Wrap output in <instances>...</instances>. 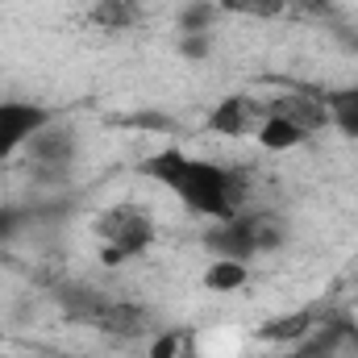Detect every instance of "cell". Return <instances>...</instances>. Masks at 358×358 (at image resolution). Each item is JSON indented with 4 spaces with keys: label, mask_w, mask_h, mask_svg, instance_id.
<instances>
[{
    "label": "cell",
    "mask_w": 358,
    "mask_h": 358,
    "mask_svg": "<svg viewBox=\"0 0 358 358\" xmlns=\"http://www.w3.org/2000/svg\"><path fill=\"white\" fill-rule=\"evenodd\" d=\"M25 155V167L34 171L38 179H63L76 163V134L67 125H46L29 138V146L21 150Z\"/></svg>",
    "instance_id": "4"
},
{
    "label": "cell",
    "mask_w": 358,
    "mask_h": 358,
    "mask_svg": "<svg viewBox=\"0 0 358 358\" xmlns=\"http://www.w3.org/2000/svg\"><path fill=\"white\" fill-rule=\"evenodd\" d=\"M267 113L283 117V121H292V125H296L304 138L329 125V108H325V96H308V92H287V96L271 100Z\"/></svg>",
    "instance_id": "7"
},
{
    "label": "cell",
    "mask_w": 358,
    "mask_h": 358,
    "mask_svg": "<svg viewBox=\"0 0 358 358\" xmlns=\"http://www.w3.org/2000/svg\"><path fill=\"white\" fill-rule=\"evenodd\" d=\"M92 229H96V242H100V259L113 263V267L125 263V259L146 255L155 246V234H159L155 217L142 204H129V200L100 208L96 221H92Z\"/></svg>",
    "instance_id": "2"
},
{
    "label": "cell",
    "mask_w": 358,
    "mask_h": 358,
    "mask_svg": "<svg viewBox=\"0 0 358 358\" xmlns=\"http://www.w3.org/2000/svg\"><path fill=\"white\" fill-rule=\"evenodd\" d=\"M263 117H267V104L263 100H255L246 92H234V96H225L208 113V129L221 134V138H255L259 125H263Z\"/></svg>",
    "instance_id": "6"
},
{
    "label": "cell",
    "mask_w": 358,
    "mask_h": 358,
    "mask_svg": "<svg viewBox=\"0 0 358 358\" xmlns=\"http://www.w3.org/2000/svg\"><path fill=\"white\" fill-rule=\"evenodd\" d=\"M313 308H300V313H292V317H275L267 325H259V338L263 342H279V346H300L308 334H313Z\"/></svg>",
    "instance_id": "9"
},
{
    "label": "cell",
    "mask_w": 358,
    "mask_h": 358,
    "mask_svg": "<svg viewBox=\"0 0 358 358\" xmlns=\"http://www.w3.org/2000/svg\"><path fill=\"white\" fill-rule=\"evenodd\" d=\"M146 358H208V355H204L196 329H163V334L150 338Z\"/></svg>",
    "instance_id": "8"
},
{
    "label": "cell",
    "mask_w": 358,
    "mask_h": 358,
    "mask_svg": "<svg viewBox=\"0 0 358 358\" xmlns=\"http://www.w3.org/2000/svg\"><path fill=\"white\" fill-rule=\"evenodd\" d=\"M100 325L113 329V334H142L146 329V313L134 308V304H113V308H104Z\"/></svg>",
    "instance_id": "14"
},
{
    "label": "cell",
    "mask_w": 358,
    "mask_h": 358,
    "mask_svg": "<svg viewBox=\"0 0 358 358\" xmlns=\"http://www.w3.org/2000/svg\"><path fill=\"white\" fill-rule=\"evenodd\" d=\"M142 171L163 183L171 196H179L192 213L200 217H213V221H229L234 213H242V196H246V183L225 171L221 163H208V159H196L179 146H167L159 155H150L142 163Z\"/></svg>",
    "instance_id": "1"
},
{
    "label": "cell",
    "mask_w": 358,
    "mask_h": 358,
    "mask_svg": "<svg viewBox=\"0 0 358 358\" xmlns=\"http://www.w3.org/2000/svg\"><path fill=\"white\" fill-rule=\"evenodd\" d=\"M325 108H329V125L346 138H358V84L350 88H338L325 96Z\"/></svg>",
    "instance_id": "11"
},
{
    "label": "cell",
    "mask_w": 358,
    "mask_h": 358,
    "mask_svg": "<svg viewBox=\"0 0 358 358\" xmlns=\"http://www.w3.org/2000/svg\"><path fill=\"white\" fill-rule=\"evenodd\" d=\"M213 21V8L208 4H196V8H187V17H183V29H204Z\"/></svg>",
    "instance_id": "16"
},
{
    "label": "cell",
    "mask_w": 358,
    "mask_h": 358,
    "mask_svg": "<svg viewBox=\"0 0 358 358\" xmlns=\"http://www.w3.org/2000/svg\"><path fill=\"white\" fill-rule=\"evenodd\" d=\"M50 125V113L34 100H0V159H13L29 146L38 129Z\"/></svg>",
    "instance_id": "5"
},
{
    "label": "cell",
    "mask_w": 358,
    "mask_h": 358,
    "mask_svg": "<svg viewBox=\"0 0 358 358\" xmlns=\"http://www.w3.org/2000/svg\"><path fill=\"white\" fill-rule=\"evenodd\" d=\"M225 13H238V17H279L287 8V0H217Z\"/></svg>",
    "instance_id": "15"
},
{
    "label": "cell",
    "mask_w": 358,
    "mask_h": 358,
    "mask_svg": "<svg viewBox=\"0 0 358 358\" xmlns=\"http://www.w3.org/2000/svg\"><path fill=\"white\" fill-rule=\"evenodd\" d=\"M255 142L263 146V150H292V146H300L304 142V134L292 125V121H283V117H275V113H267L263 117V125H259V134H255Z\"/></svg>",
    "instance_id": "12"
},
{
    "label": "cell",
    "mask_w": 358,
    "mask_h": 358,
    "mask_svg": "<svg viewBox=\"0 0 358 358\" xmlns=\"http://www.w3.org/2000/svg\"><path fill=\"white\" fill-rule=\"evenodd\" d=\"M13 229H17V217H13L8 208H0V242H4V238H13Z\"/></svg>",
    "instance_id": "17"
},
{
    "label": "cell",
    "mask_w": 358,
    "mask_h": 358,
    "mask_svg": "<svg viewBox=\"0 0 358 358\" xmlns=\"http://www.w3.org/2000/svg\"><path fill=\"white\" fill-rule=\"evenodd\" d=\"M242 283H246V263H238V259H213V267L204 271L208 292H238Z\"/></svg>",
    "instance_id": "13"
},
{
    "label": "cell",
    "mask_w": 358,
    "mask_h": 358,
    "mask_svg": "<svg viewBox=\"0 0 358 358\" xmlns=\"http://www.w3.org/2000/svg\"><path fill=\"white\" fill-rule=\"evenodd\" d=\"M88 17H92V25L117 34V29H134L142 21V4L138 0H96Z\"/></svg>",
    "instance_id": "10"
},
{
    "label": "cell",
    "mask_w": 358,
    "mask_h": 358,
    "mask_svg": "<svg viewBox=\"0 0 358 358\" xmlns=\"http://www.w3.org/2000/svg\"><path fill=\"white\" fill-rule=\"evenodd\" d=\"M283 242V225L271 217V213H234L229 221H217L208 229V250L217 259H238V263H250L255 255L275 250Z\"/></svg>",
    "instance_id": "3"
}]
</instances>
